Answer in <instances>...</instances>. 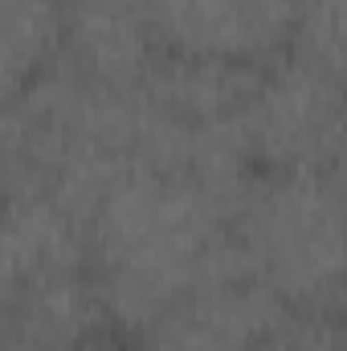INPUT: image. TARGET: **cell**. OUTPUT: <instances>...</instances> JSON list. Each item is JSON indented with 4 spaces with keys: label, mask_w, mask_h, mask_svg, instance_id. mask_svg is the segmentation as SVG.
Here are the masks:
<instances>
[{
    "label": "cell",
    "mask_w": 347,
    "mask_h": 351,
    "mask_svg": "<svg viewBox=\"0 0 347 351\" xmlns=\"http://www.w3.org/2000/svg\"><path fill=\"white\" fill-rule=\"evenodd\" d=\"M241 200L192 176L135 164L90 217V274L119 335H143L237 254Z\"/></svg>",
    "instance_id": "6da1fadb"
},
{
    "label": "cell",
    "mask_w": 347,
    "mask_h": 351,
    "mask_svg": "<svg viewBox=\"0 0 347 351\" xmlns=\"http://www.w3.org/2000/svg\"><path fill=\"white\" fill-rule=\"evenodd\" d=\"M139 90H110L66 62L4 98V180L62 200L90 225L110 184L139 164Z\"/></svg>",
    "instance_id": "7a4b0ae2"
},
{
    "label": "cell",
    "mask_w": 347,
    "mask_h": 351,
    "mask_svg": "<svg viewBox=\"0 0 347 351\" xmlns=\"http://www.w3.org/2000/svg\"><path fill=\"white\" fill-rule=\"evenodd\" d=\"M233 241L286 311L327 315L347 290V188L258 172L237 204Z\"/></svg>",
    "instance_id": "3957f363"
},
{
    "label": "cell",
    "mask_w": 347,
    "mask_h": 351,
    "mask_svg": "<svg viewBox=\"0 0 347 351\" xmlns=\"http://www.w3.org/2000/svg\"><path fill=\"white\" fill-rule=\"evenodd\" d=\"M246 131L258 172L347 188V82L286 58L261 70Z\"/></svg>",
    "instance_id": "277c9868"
},
{
    "label": "cell",
    "mask_w": 347,
    "mask_h": 351,
    "mask_svg": "<svg viewBox=\"0 0 347 351\" xmlns=\"http://www.w3.org/2000/svg\"><path fill=\"white\" fill-rule=\"evenodd\" d=\"M237 245V241H233ZM294 311H286L233 254L139 339V351H254Z\"/></svg>",
    "instance_id": "5b68a950"
},
{
    "label": "cell",
    "mask_w": 347,
    "mask_h": 351,
    "mask_svg": "<svg viewBox=\"0 0 347 351\" xmlns=\"http://www.w3.org/2000/svg\"><path fill=\"white\" fill-rule=\"evenodd\" d=\"M115 331L90 269L4 286V351H86Z\"/></svg>",
    "instance_id": "8992f818"
},
{
    "label": "cell",
    "mask_w": 347,
    "mask_h": 351,
    "mask_svg": "<svg viewBox=\"0 0 347 351\" xmlns=\"http://www.w3.org/2000/svg\"><path fill=\"white\" fill-rule=\"evenodd\" d=\"M164 45L139 0H70L66 66L110 90H139Z\"/></svg>",
    "instance_id": "52a82bcc"
},
{
    "label": "cell",
    "mask_w": 347,
    "mask_h": 351,
    "mask_svg": "<svg viewBox=\"0 0 347 351\" xmlns=\"http://www.w3.org/2000/svg\"><path fill=\"white\" fill-rule=\"evenodd\" d=\"M164 53L261 66L286 41L246 0H139Z\"/></svg>",
    "instance_id": "ba28073f"
},
{
    "label": "cell",
    "mask_w": 347,
    "mask_h": 351,
    "mask_svg": "<svg viewBox=\"0 0 347 351\" xmlns=\"http://www.w3.org/2000/svg\"><path fill=\"white\" fill-rule=\"evenodd\" d=\"M90 269V225L70 213L62 200L45 192L16 188L8 192L4 217V286H21L33 278Z\"/></svg>",
    "instance_id": "9c48e42d"
},
{
    "label": "cell",
    "mask_w": 347,
    "mask_h": 351,
    "mask_svg": "<svg viewBox=\"0 0 347 351\" xmlns=\"http://www.w3.org/2000/svg\"><path fill=\"white\" fill-rule=\"evenodd\" d=\"M70 41V0H0L4 98L62 66Z\"/></svg>",
    "instance_id": "30bf717a"
},
{
    "label": "cell",
    "mask_w": 347,
    "mask_h": 351,
    "mask_svg": "<svg viewBox=\"0 0 347 351\" xmlns=\"http://www.w3.org/2000/svg\"><path fill=\"white\" fill-rule=\"evenodd\" d=\"M286 49L290 58L347 82V0H302Z\"/></svg>",
    "instance_id": "8fae6325"
},
{
    "label": "cell",
    "mask_w": 347,
    "mask_h": 351,
    "mask_svg": "<svg viewBox=\"0 0 347 351\" xmlns=\"http://www.w3.org/2000/svg\"><path fill=\"white\" fill-rule=\"evenodd\" d=\"M254 351H347V339L331 315H286Z\"/></svg>",
    "instance_id": "7c38bea8"
},
{
    "label": "cell",
    "mask_w": 347,
    "mask_h": 351,
    "mask_svg": "<svg viewBox=\"0 0 347 351\" xmlns=\"http://www.w3.org/2000/svg\"><path fill=\"white\" fill-rule=\"evenodd\" d=\"M254 12H258L261 21L282 37V41H290V25H294V12H298V4L302 0H246Z\"/></svg>",
    "instance_id": "4fadbf2b"
},
{
    "label": "cell",
    "mask_w": 347,
    "mask_h": 351,
    "mask_svg": "<svg viewBox=\"0 0 347 351\" xmlns=\"http://www.w3.org/2000/svg\"><path fill=\"white\" fill-rule=\"evenodd\" d=\"M339 315H335V323H339V331H344V339H347V290H344V298H339V306H335Z\"/></svg>",
    "instance_id": "5bb4252c"
},
{
    "label": "cell",
    "mask_w": 347,
    "mask_h": 351,
    "mask_svg": "<svg viewBox=\"0 0 347 351\" xmlns=\"http://www.w3.org/2000/svg\"><path fill=\"white\" fill-rule=\"evenodd\" d=\"M86 351H119V348H115V335H106V339H98V343L86 348Z\"/></svg>",
    "instance_id": "9a60e30c"
}]
</instances>
